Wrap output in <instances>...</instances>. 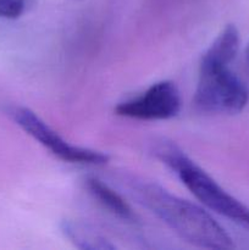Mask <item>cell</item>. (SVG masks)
<instances>
[{
	"label": "cell",
	"instance_id": "277c9868",
	"mask_svg": "<svg viewBox=\"0 0 249 250\" xmlns=\"http://www.w3.org/2000/svg\"><path fill=\"white\" fill-rule=\"evenodd\" d=\"M9 115L28 136L36 139L53 155L63 161L82 165L102 166L109 163V155L103 151L72 146L60 134L46 125L36 112L27 107L15 106L9 110Z\"/></svg>",
	"mask_w": 249,
	"mask_h": 250
},
{
	"label": "cell",
	"instance_id": "7a4b0ae2",
	"mask_svg": "<svg viewBox=\"0 0 249 250\" xmlns=\"http://www.w3.org/2000/svg\"><path fill=\"white\" fill-rule=\"evenodd\" d=\"M249 102V90L228 65L200 62L193 103L210 114H238Z\"/></svg>",
	"mask_w": 249,
	"mask_h": 250
},
{
	"label": "cell",
	"instance_id": "ba28073f",
	"mask_svg": "<svg viewBox=\"0 0 249 250\" xmlns=\"http://www.w3.org/2000/svg\"><path fill=\"white\" fill-rule=\"evenodd\" d=\"M239 49V32L234 24H227L203 55L200 62L228 65L234 60Z\"/></svg>",
	"mask_w": 249,
	"mask_h": 250
},
{
	"label": "cell",
	"instance_id": "3957f363",
	"mask_svg": "<svg viewBox=\"0 0 249 250\" xmlns=\"http://www.w3.org/2000/svg\"><path fill=\"white\" fill-rule=\"evenodd\" d=\"M183 185L205 207L226 219L249 229V208L227 193L204 170L195 165L187 155L173 168Z\"/></svg>",
	"mask_w": 249,
	"mask_h": 250
},
{
	"label": "cell",
	"instance_id": "52a82bcc",
	"mask_svg": "<svg viewBox=\"0 0 249 250\" xmlns=\"http://www.w3.org/2000/svg\"><path fill=\"white\" fill-rule=\"evenodd\" d=\"M63 236L82 250H112L115 247L89 225L77 220H63L60 224Z\"/></svg>",
	"mask_w": 249,
	"mask_h": 250
},
{
	"label": "cell",
	"instance_id": "8992f818",
	"mask_svg": "<svg viewBox=\"0 0 249 250\" xmlns=\"http://www.w3.org/2000/svg\"><path fill=\"white\" fill-rule=\"evenodd\" d=\"M85 187L88 192L92 194L99 204L106 208L111 214L120 217L121 220L127 222H137L138 217L134 214L132 208L124 202V198L117 194L114 189L109 187L106 183L100 181L97 177H88L85 180Z\"/></svg>",
	"mask_w": 249,
	"mask_h": 250
},
{
	"label": "cell",
	"instance_id": "6da1fadb",
	"mask_svg": "<svg viewBox=\"0 0 249 250\" xmlns=\"http://www.w3.org/2000/svg\"><path fill=\"white\" fill-rule=\"evenodd\" d=\"M132 195L188 243L205 249H231L233 242L210 214L181 199L155 182L139 178L127 181Z\"/></svg>",
	"mask_w": 249,
	"mask_h": 250
},
{
	"label": "cell",
	"instance_id": "9c48e42d",
	"mask_svg": "<svg viewBox=\"0 0 249 250\" xmlns=\"http://www.w3.org/2000/svg\"><path fill=\"white\" fill-rule=\"evenodd\" d=\"M29 0H0V17L14 20L24 14Z\"/></svg>",
	"mask_w": 249,
	"mask_h": 250
},
{
	"label": "cell",
	"instance_id": "30bf717a",
	"mask_svg": "<svg viewBox=\"0 0 249 250\" xmlns=\"http://www.w3.org/2000/svg\"><path fill=\"white\" fill-rule=\"evenodd\" d=\"M247 59H248L249 61V45H248V49H247Z\"/></svg>",
	"mask_w": 249,
	"mask_h": 250
},
{
	"label": "cell",
	"instance_id": "5b68a950",
	"mask_svg": "<svg viewBox=\"0 0 249 250\" xmlns=\"http://www.w3.org/2000/svg\"><path fill=\"white\" fill-rule=\"evenodd\" d=\"M181 109V95L171 81H161L149 87L139 97L120 103L116 115L136 120H168Z\"/></svg>",
	"mask_w": 249,
	"mask_h": 250
}]
</instances>
